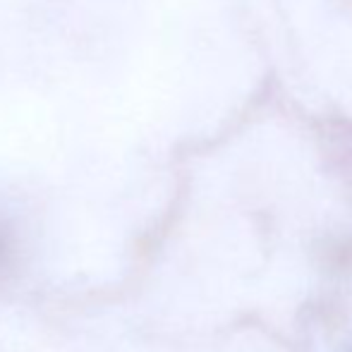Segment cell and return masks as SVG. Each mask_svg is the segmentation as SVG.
Wrapping results in <instances>:
<instances>
[{"label": "cell", "instance_id": "1", "mask_svg": "<svg viewBox=\"0 0 352 352\" xmlns=\"http://www.w3.org/2000/svg\"><path fill=\"white\" fill-rule=\"evenodd\" d=\"M8 256H10L8 240H5V235H3V232H0V271H3V266L8 264Z\"/></svg>", "mask_w": 352, "mask_h": 352}]
</instances>
